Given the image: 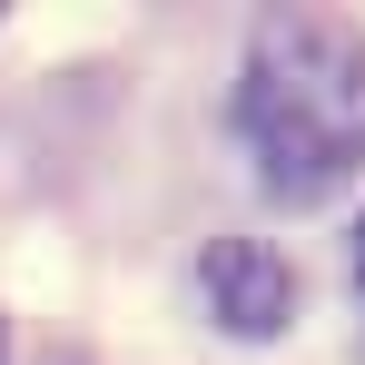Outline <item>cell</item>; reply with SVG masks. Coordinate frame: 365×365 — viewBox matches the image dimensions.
Returning a JSON list of instances; mask_svg holds the SVG:
<instances>
[{"mask_svg": "<svg viewBox=\"0 0 365 365\" xmlns=\"http://www.w3.org/2000/svg\"><path fill=\"white\" fill-rule=\"evenodd\" d=\"M0 356H10V336H0Z\"/></svg>", "mask_w": 365, "mask_h": 365, "instance_id": "277c9868", "label": "cell"}, {"mask_svg": "<svg viewBox=\"0 0 365 365\" xmlns=\"http://www.w3.org/2000/svg\"><path fill=\"white\" fill-rule=\"evenodd\" d=\"M356 287H365V217H356Z\"/></svg>", "mask_w": 365, "mask_h": 365, "instance_id": "3957f363", "label": "cell"}, {"mask_svg": "<svg viewBox=\"0 0 365 365\" xmlns=\"http://www.w3.org/2000/svg\"><path fill=\"white\" fill-rule=\"evenodd\" d=\"M197 287H207V316L227 336H277L297 316V267L277 247H257V237H217L197 257Z\"/></svg>", "mask_w": 365, "mask_h": 365, "instance_id": "7a4b0ae2", "label": "cell"}, {"mask_svg": "<svg viewBox=\"0 0 365 365\" xmlns=\"http://www.w3.org/2000/svg\"><path fill=\"white\" fill-rule=\"evenodd\" d=\"M237 128L277 197H326L365 168V30L326 10H267L247 30Z\"/></svg>", "mask_w": 365, "mask_h": 365, "instance_id": "6da1fadb", "label": "cell"}]
</instances>
